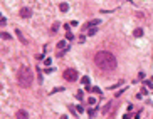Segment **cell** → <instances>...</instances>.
Listing matches in <instances>:
<instances>
[{"label": "cell", "mask_w": 153, "mask_h": 119, "mask_svg": "<svg viewBox=\"0 0 153 119\" xmlns=\"http://www.w3.org/2000/svg\"><path fill=\"white\" fill-rule=\"evenodd\" d=\"M17 81H19V86L24 87V89L30 87V86H32V82H34L32 69H30V67H27V66H22L20 69H19V72H17Z\"/></svg>", "instance_id": "obj_2"}, {"label": "cell", "mask_w": 153, "mask_h": 119, "mask_svg": "<svg viewBox=\"0 0 153 119\" xmlns=\"http://www.w3.org/2000/svg\"><path fill=\"white\" fill-rule=\"evenodd\" d=\"M0 39H5V40H10L12 37H10V34H9V32H0Z\"/></svg>", "instance_id": "obj_8"}, {"label": "cell", "mask_w": 153, "mask_h": 119, "mask_svg": "<svg viewBox=\"0 0 153 119\" xmlns=\"http://www.w3.org/2000/svg\"><path fill=\"white\" fill-rule=\"evenodd\" d=\"M88 104L94 106V104H96V97H89V99H88Z\"/></svg>", "instance_id": "obj_12"}, {"label": "cell", "mask_w": 153, "mask_h": 119, "mask_svg": "<svg viewBox=\"0 0 153 119\" xmlns=\"http://www.w3.org/2000/svg\"><path fill=\"white\" fill-rule=\"evenodd\" d=\"M15 34H17V37H19V39H20V42H22V44H27V40H25V39L22 37V32H20V30H19V29L15 30Z\"/></svg>", "instance_id": "obj_7"}, {"label": "cell", "mask_w": 153, "mask_h": 119, "mask_svg": "<svg viewBox=\"0 0 153 119\" xmlns=\"http://www.w3.org/2000/svg\"><path fill=\"white\" fill-rule=\"evenodd\" d=\"M4 25H7V18H2V20H0V27H4Z\"/></svg>", "instance_id": "obj_18"}, {"label": "cell", "mask_w": 153, "mask_h": 119, "mask_svg": "<svg viewBox=\"0 0 153 119\" xmlns=\"http://www.w3.org/2000/svg\"><path fill=\"white\" fill-rule=\"evenodd\" d=\"M66 39H67V40H72V39H74V35H72L71 32H67V35H66Z\"/></svg>", "instance_id": "obj_17"}, {"label": "cell", "mask_w": 153, "mask_h": 119, "mask_svg": "<svg viewBox=\"0 0 153 119\" xmlns=\"http://www.w3.org/2000/svg\"><path fill=\"white\" fill-rule=\"evenodd\" d=\"M59 9H61V12H67V10H69V5H67L66 2H62V4L59 5Z\"/></svg>", "instance_id": "obj_9"}, {"label": "cell", "mask_w": 153, "mask_h": 119, "mask_svg": "<svg viewBox=\"0 0 153 119\" xmlns=\"http://www.w3.org/2000/svg\"><path fill=\"white\" fill-rule=\"evenodd\" d=\"M81 82L86 86V89H91V87H89V77H83V79H81Z\"/></svg>", "instance_id": "obj_10"}, {"label": "cell", "mask_w": 153, "mask_h": 119, "mask_svg": "<svg viewBox=\"0 0 153 119\" xmlns=\"http://www.w3.org/2000/svg\"><path fill=\"white\" fill-rule=\"evenodd\" d=\"M2 18H4V17H2V13H0V20H2Z\"/></svg>", "instance_id": "obj_23"}, {"label": "cell", "mask_w": 153, "mask_h": 119, "mask_svg": "<svg viewBox=\"0 0 153 119\" xmlns=\"http://www.w3.org/2000/svg\"><path fill=\"white\" fill-rule=\"evenodd\" d=\"M76 107H78V112H83V111H84V107H83V106H76Z\"/></svg>", "instance_id": "obj_21"}, {"label": "cell", "mask_w": 153, "mask_h": 119, "mask_svg": "<svg viewBox=\"0 0 153 119\" xmlns=\"http://www.w3.org/2000/svg\"><path fill=\"white\" fill-rule=\"evenodd\" d=\"M19 15H20L22 18H29V17L32 15V10H30L29 7H22V9H20V12H19Z\"/></svg>", "instance_id": "obj_4"}, {"label": "cell", "mask_w": 153, "mask_h": 119, "mask_svg": "<svg viewBox=\"0 0 153 119\" xmlns=\"http://www.w3.org/2000/svg\"><path fill=\"white\" fill-rule=\"evenodd\" d=\"M57 29H59V24H54V25H52V29H51V30H52V32H57Z\"/></svg>", "instance_id": "obj_16"}, {"label": "cell", "mask_w": 153, "mask_h": 119, "mask_svg": "<svg viewBox=\"0 0 153 119\" xmlns=\"http://www.w3.org/2000/svg\"><path fill=\"white\" fill-rule=\"evenodd\" d=\"M62 75H64V79H66V81H69V82H74L76 79H78V71H76V69H66V71L62 72Z\"/></svg>", "instance_id": "obj_3"}, {"label": "cell", "mask_w": 153, "mask_h": 119, "mask_svg": "<svg viewBox=\"0 0 153 119\" xmlns=\"http://www.w3.org/2000/svg\"><path fill=\"white\" fill-rule=\"evenodd\" d=\"M76 97H78V99H79V101H81V99H83V91H79L78 94H76Z\"/></svg>", "instance_id": "obj_19"}, {"label": "cell", "mask_w": 153, "mask_h": 119, "mask_svg": "<svg viewBox=\"0 0 153 119\" xmlns=\"http://www.w3.org/2000/svg\"><path fill=\"white\" fill-rule=\"evenodd\" d=\"M99 24H101L99 18H93V20H89V22L84 25V29H88V27H96V25H99Z\"/></svg>", "instance_id": "obj_6"}, {"label": "cell", "mask_w": 153, "mask_h": 119, "mask_svg": "<svg viewBox=\"0 0 153 119\" xmlns=\"http://www.w3.org/2000/svg\"><path fill=\"white\" fill-rule=\"evenodd\" d=\"M111 107H113V106H111V102H108V104H106V107L103 109V112H109V109H111Z\"/></svg>", "instance_id": "obj_14"}, {"label": "cell", "mask_w": 153, "mask_h": 119, "mask_svg": "<svg viewBox=\"0 0 153 119\" xmlns=\"http://www.w3.org/2000/svg\"><path fill=\"white\" fill-rule=\"evenodd\" d=\"M15 117H17V119H27L29 114H27V111H24V109H19L17 114H15Z\"/></svg>", "instance_id": "obj_5"}, {"label": "cell", "mask_w": 153, "mask_h": 119, "mask_svg": "<svg viewBox=\"0 0 153 119\" xmlns=\"http://www.w3.org/2000/svg\"><path fill=\"white\" fill-rule=\"evenodd\" d=\"M96 32H98V29H96V27H93V29H89V30H88V34H89V35H94Z\"/></svg>", "instance_id": "obj_13"}, {"label": "cell", "mask_w": 153, "mask_h": 119, "mask_svg": "<svg viewBox=\"0 0 153 119\" xmlns=\"http://www.w3.org/2000/svg\"><path fill=\"white\" fill-rule=\"evenodd\" d=\"M91 91H93L94 94H101V89H99V87H93Z\"/></svg>", "instance_id": "obj_15"}, {"label": "cell", "mask_w": 153, "mask_h": 119, "mask_svg": "<svg viewBox=\"0 0 153 119\" xmlns=\"http://www.w3.org/2000/svg\"><path fill=\"white\" fill-rule=\"evenodd\" d=\"M133 34H135V37H141V35H143V29H140V27H138Z\"/></svg>", "instance_id": "obj_11"}, {"label": "cell", "mask_w": 153, "mask_h": 119, "mask_svg": "<svg viewBox=\"0 0 153 119\" xmlns=\"http://www.w3.org/2000/svg\"><path fill=\"white\" fill-rule=\"evenodd\" d=\"M140 92H141V96H143V94H148V91H146V87H141V91H140Z\"/></svg>", "instance_id": "obj_20"}, {"label": "cell", "mask_w": 153, "mask_h": 119, "mask_svg": "<svg viewBox=\"0 0 153 119\" xmlns=\"http://www.w3.org/2000/svg\"><path fill=\"white\" fill-rule=\"evenodd\" d=\"M94 64H96L101 71H114L116 69V57L108 50H99L94 55Z\"/></svg>", "instance_id": "obj_1"}, {"label": "cell", "mask_w": 153, "mask_h": 119, "mask_svg": "<svg viewBox=\"0 0 153 119\" xmlns=\"http://www.w3.org/2000/svg\"><path fill=\"white\" fill-rule=\"evenodd\" d=\"M61 119H67V117H66V116H61Z\"/></svg>", "instance_id": "obj_22"}]
</instances>
